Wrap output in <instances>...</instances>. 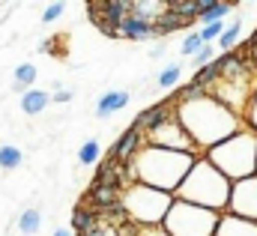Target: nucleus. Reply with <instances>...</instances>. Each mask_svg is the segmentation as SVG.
<instances>
[{"instance_id":"obj_1","label":"nucleus","mask_w":257,"mask_h":236,"mask_svg":"<svg viewBox=\"0 0 257 236\" xmlns=\"http://www.w3.org/2000/svg\"><path fill=\"white\" fill-rule=\"evenodd\" d=\"M177 120L189 132V138L194 141L200 156L206 150L218 147L221 141H227L230 135L245 129V123H242L239 114H233L227 105H221L209 93L200 96V99H192V102H177Z\"/></svg>"},{"instance_id":"obj_2","label":"nucleus","mask_w":257,"mask_h":236,"mask_svg":"<svg viewBox=\"0 0 257 236\" xmlns=\"http://www.w3.org/2000/svg\"><path fill=\"white\" fill-rule=\"evenodd\" d=\"M197 159L200 156H194V153H177V150H162V147L144 144V150L126 165V174L128 182H141V185L177 194V188L189 177Z\"/></svg>"},{"instance_id":"obj_3","label":"nucleus","mask_w":257,"mask_h":236,"mask_svg":"<svg viewBox=\"0 0 257 236\" xmlns=\"http://www.w3.org/2000/svg\"><path fill=\"white\" fill-rule=\"evenodd\" d=\"M230 188H233V182L224 177L221 171H215V168L200 156V159L194 162V168L189 171V177L183 179V185L177 188L174 197L224 215V212H227V203H230Z\"/></svg>"},{"instance_id":"obj_4","label":"nucleus","mask_w":257,"mask_h":236,"mask_svg":"<svg viewBox=\"0 0 257 236\" xmlns=\"http://www.w3.org/2000/svg\"><path fill=\"white\" fill-rule=\"evenodd\" d=\"M203 159L215 171H221L230 182L254 177L257 174V135L251 129H242V132L230 135L227 141H221L218 147L206 150Z\"/></svg>"},{"instance_id":"obj_5","label":"nucleus","mask_w":257,"mask_h":236,"mask_svg":"<svg viewBox=\"0 0 257 236\" xmlns=\"http://www.w3.org/2000/svg\"><path fill=\"white\" fill-rule=\"evenodd\" d=\"M123 212L128 218L141 221V224H150V227H162L171 206H174V194L168 191H159V188H150V185H141V182H132L123 188Z\"/></svg>"},{"instance_id":"obj_6","label":"nucleus","mask_w":257,"mask_h":236,"mask_svg":"<svg viewBox=\"0 0 257 236\" xmlns=\"http://www.w3.org/2000/svg\"><path fill=\"white\" fill-rule=\"evenodd\" d=\"M218 221H221V212H212V209H203V206H194V203L174 197V206H171L162 230L168 236H215Z\"/></svg>"},{"instance_id":"obj_7","label":"nucleus","mask_w":257,"mask_h":236,"mask_svg":"<svg viewBox=\"0 0 257 236\" xmlns=\"http://www.w3.org/2000/svg\"><path fill=\"white\" fill-rule=\"evenodd\" d=\"M144 138H147L150 147H162V150H177V153H194V156H200L197 147H194V141L189 138V132H186L183 123L177 120V111H174V117H168L159 129H153V132L144 135Z\"/></svg>"},{"instance_id":"obj_8","label":"nucleus","mask_w":257,"mask_h":236,"mask_svg":"<svg viewBox=\"0 0 257 236\" xmlns=\"http://www.w3.org/2000/svg\"><path fill=\"white\" fill-rule=\"evenodd\" d=\"M227 212L236 215V218H245V221H254L257 224V174L248 179L233 182Z\"/></svg>"},{"instance_id":"obj_9","label":"nucleus","mask_w":257,"mask_h":236,"mask_svg":"<svg viewBox=\"0 0 257 236\" xmlns=\"http://www.w3.org/2000/svg\"><path fill=\"white\" fill-rule=\"evenodd\" d=\"M144 144H147L144 132L135 129V126H128L126 132L114 141V147H111V162H117V165H128V162L144 150Z\"/></svg>"},{"instance_id":"obj_10","label":"nucleus","mask_w":257,"mask_h":236,"mask_svg":"<svg viewBox=\"0 0 257 236\" xmlns=\"http://www.w3.org/2000/svg\"><path fill=\"white\" fill-rule=\"evenodd\" d=\"M132 185L126 174V165H117V162H99L96 165V174H93V185L90 188H126Z\"/></svg>"},{"instance_id":"obj_11","label":"nucleus","mask_w":257,"mask_h":236,"mask_svg":"<svg viewBox=\"0 0 257 236\" xmlns=\"http://www.w3.org/2000/svg\"><path fill=\"white\" fill-rule=\"evenodd\" d=\"M174 111H177V102L171 99V102H162V105H153V108H147V111H141L138 117H135V129H141L144 135H150L153 129H159L162 123L168 117H174Z\"/></svg>"},{"instance_id":"obj_12","label":"nucleus","mask_w":257,"mask_h":236,"mask_svg":"<svg viewBox=\"0 0 257 236\" xmlns=\"http://www.w3.org/2000/svg\"><path fill=\"white\" fill-rule=\"evenodd\" d=\"M215 236H257V224L254 221H245V218H236V215H230V212H224L221 221H218Z\"/></svg>"},{"instance_id":"obj_13","label":"nucleus","mask_w":257,"mask_h":236,"mask_svg":"<svg viewBox=\"0 0 257 236\" xmlns=\"http://www.w3.org/2000/svg\"><path fill=\"white\" fill-rule=\"evenodd\" d=\"M128 90H108L99 102H96V117L99 120H105V117H111V114H117V111H123L128 105Z\"/></svg>"},{"instance_id":"obj_14","label":"nucleus","mask_w":257,"mask_h":236,"mask_svg":"<svg viewBox=\"0 0 257 236\" xmlns=\"http://www.w3.org/2000/svg\"><path fill=\"white\" fill-rule=\"evenodd\" d=\"M120 36H126V39H132V42H138V39H150V36H156V24L138 18V15H128V18L120 21Z\"/></svg>"},{"instance_id":"obj_15","label":"nucleus","mask_w":257,"mask_h":236,"mask_svg":"<svg viewBox=\"0 0 257 236\" xmlns=\"http://www.w3.org/2000/svg\"><path fill=\"white\" fill-rule=\"evenodd\" d=\"M48 105H51V93H45V90H39V87H33V90H24V93H21V111H24L27 117L42 114Z\"/></svg>"},{"instance_id":"obj_16","label":"nucleus","mask_w":257,"mask_h":236,"mask_svg":"<svg viewBox=\"0 0 257 236\" xmlns=\"http://www.w3.org/2000/svg\"><path fill=\"white\" fill-rule=\"evenodd\" d=\"M230 12V3H221V0H200V24H218L224 15Z\"/></svg>"},{"instance_id":"obj_17","label":"nucleus","mask_w":257,"mask_h":236,"mask_svg":"<svg viewBox=\"0 0 257 236\" xmlns=\"http://www.w3.org/2000/svg\"><path fill=\"white\" fill-rule=\"evenodd\" d=\"M99 9L105 12L102 18H105L108 24H114L117 30H120V21H123V18H128V15H132V3H128V0H108V3H102Z\"/></svg>"},{"instance_id":"obj_18","label":"nucleus","mask_w":257,"mask_h":236,"mask_svg":"<svg viewBox=\"0 0 257 236\" xmlns=\"http://www.w3.org/2000/svg\"><path fill=\"white\" fill-rule=\"evenodd\" d=\"M186 24H192V21H186V18L174 15L171 9H165V12L156 18V36H168V33H174V30H180V27H186Z\"/></svg>"},{"instance_id":"obj_19","label":"nucleus","mask_w":257,"mask_h":236,"mask_svg":"<svg viewBox=\"0 0 257 236\" xmlns=\"http://www.w3.org/2000/svg\"><path fill=\"white\" fill-rule=\"evenodd\" d=\"M39 227H42V212H39L36 206H27V209L18 215V230L27 233V236H33Z\"/></svg>"},{"instance_id":"obj_20","label":"nucleus","mask_w":257,"mask_h":236,"mask_svg":"<svg viewBox=\"0 0 257 236\" xmlns=\"http://www.w3.org/2000/svg\"><path fill=\"white\" fill-rule=\"evenodd\" d=\"M90 227H96V209H93V206L75 209V212H72V230H75V233H87Z\"/></svg>"},{"instance_id":"obj_21","label":"nucleus","mask_w":257,"mask_h":236,"mask_svg":"<svg viewBox=\"0 0 257 236\" xmlns=\"http://www.w3.org/2000/svg\"><path fill=\"white\" fill-rule=\"evenodd\" d=\"M21 162H24V153L18 147H12V144L0 147V168L3 171H15V168H21Z\"/></svg>"},{"instance_id":"obj_22","label":"nucleus","mask_w":257,"mask_h":236,"mask_svg":"<svg viewBox=\"0 0 257 236\" xmlns=\"http://www.w3.org/2000/svg\"><path fill=\"white\" fill-rule=\"evenodd\" d=\"M168 9L186 21H194L200 15V0H174V3H168Z\"/></svg>"},{"instance_id":"obj_23","label":"nucleus","mask_w":257,"mask_h":236,"mask_svg":"<svg viewBox=\"0 0 257 236\" xmlns=\"http://www.w3.org/2000/svg\"><path fill=\"white\" fill-rule=\"evenodd\" d=\"M239 30H242V21L236 18V21H230L227 27H224V33H221V39H218V48L227 54V51H233V45H236V39H239Z\"/></svg>"},{"instance_id":"obj_24","label":"nucleus","mask_w":257,"mask_h":236,"mask_svg":"<svg viewBox=\"0 0 257 236\" xmlns=\"http://www.w3.org/2000/svg\"><path fill=\"white\" fill-rule=\"evenodd\" d=\"M36 66L33 63H21L18 69H15V84L18 87H24V90H33V81H36Z\"/></svg>"},{"instance_id":"obj_25","label":"nucleus","mask_w":257,"mask_h":236,"mask_svg":"<svg viewBox=\"0 0 257 236\" xmlns=\"http://www.w3.org/2000/svg\"><path fill=\"white\" fill-rule=\"evenodd\" d=\"M99 156H102V147L96 141H84L81 150H78V162L81 165H99Z\"/></svg>"},{"instance_id":"obj_26","label":"nucleus","mask_w":257,"mask_h":236,"mask_svg":"<svg viewBox=\"0 0 257 236\" xmlns=\"http://www.w3.org/2000/svg\"><path fill=\"white\" fill-rule=\"evenodd\" d=\"M180 75H183V66H180V63H174V66H168V69H162L156 81H159V87H165V90H168V87H177Z\"/></svg>"},{"instance_id":"obj_27","label":"nucleus","mask_w":257,"mask_h":236,"mask_svg":"<svg viewBox=\"0 0 257 236\" xmlns=\"http://www.w3.org/2000/svg\"><path fill=\"white\" fill-rule=\"evenodd\" d=\"M197 33H200L203 45H212V39H221V33H224V21H218V24H206V27H200Z\"/></svg>"},{"instance_id":"obj_28","label":"nucleus","mask_w":257,"mask_h":236,"mask_svg":"<svg viewBox=\"0 0 257 236\" xmlns=\"http://www.w3.org/2000/svg\"><path fill=\"white\" fill-rule=\"evenodd\" d=\"M200 48H203V39H200V33H189V36L183 39V45H180V51H183L186 57H194Z\"/></svg>"},{"instance_id":"obj_29","label":"nucleus","mask_w":257,"mask_h":236,"mask_svg":"<svg viewBox=\"0 0 257 236\" xmlns=\"http://www.w3.org/2000/svg\"><path fill=\"white\" fill-rule=\"evenodd\" d=\"M242 123H245V129H251L257 135V90L251 96V102H248V108H245V114H242Z\"/></svg>"},{"instance_id":"obj_30","label":"nucleus","mask_w":257,"mask_h":236,"mask_svg":"<svg viewBox=\"0 0 257 236\" xmlns=\"http://www.w3.org/2000/svg\"><path fill=\"white\" fill-rule=\"evenodd\" d=\"M63 3H48V6H45V12H42V21H45V24H51V21H57V18H60V15H63Z\"/></svg>"},{"instance_id":"obj_31","label":"nucleus","mask_w":257,"mask_h":236,"mask_svg":"<svg viewBox=\"0 0 257 236\" xmlns=\"http://www.w3.org/2000/svg\"><path fill=\"white\" fill-rule=\"evenodd\" d=\"M192 60H194V66H197V69L209 66V63H212V45H203V48H200V51H197Z\"/></svg>"},{"instance_id":"obj_32","label":"nucleus","mask_w":257,"mask_h":236,"mask_svg":"<svg viewBox=\"0 0 257 236\" xmlns=\"http://www.w3.org/2000/svg\"><path fill=\"white\" fill-rule=\"evenodd\" d=\"M51 102H57V105L72 102V90H54V93H51Z\"/></svg>"},{"instance_id":"obj_33","label":"nucleus","mask_w":257,"mask_h":236,"mask_svg":"<svg viewBox=\"0 0 257 236\" xmlns=\"http://www.w3.org/2000/svg\"><path fill=\"white\" fill-rule=\"evenodd\" d=\"M81 236H108V230H105V227H99V224H96V227H90V230H87V233H81Z\"/></svg>"},{"instance_id":"obj_34","label":"nucleus","mask_w":257,"mask_h":236,"mask_svg":"<svg viewBox=\"0 0 257 236\" xmlns=\"http://www.w3.org/2000/svg\"><path fill=\"white\" fill-rule=\"evenodd\" d=\"M51 236H75V230H72V227H57Z\"/></svg>"},{"instance_id":"obj_35","label":"nucleus","mask_w":257,"mask_h":236,"mask_svg":"<svg viewBox=\"0 0 257 236\" xmlns=\"http://www.w3.org/2000/svg\"><path fill=\"white\" fill-rule=\"evenodd\" d=\"M150 54H153V57H162V54H165V45H156V48H153Z\"/></svg>"}]
</instances>
